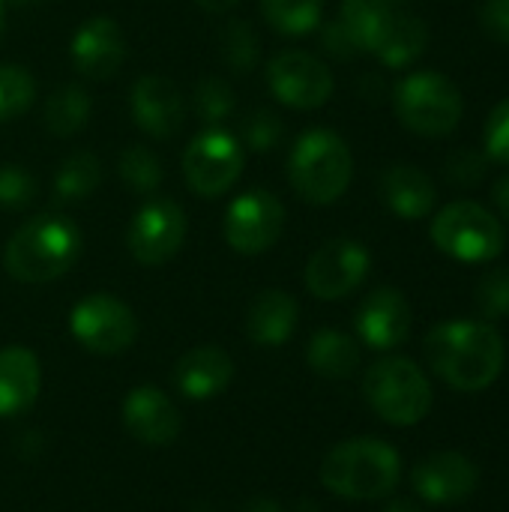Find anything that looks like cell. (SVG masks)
Returning a JSON list of instances; mask_svg holds the SVG:
<instances>
[{"label":"cell","instance_id":"21","mask_svg":"<svg viewBox=\"0 0 509 512\" xmlns=\"http://www.w3.org/2000/svg\"><path fill=\"white\" fill-rule=\"evenodd\" d=\"M42 390V369L33 351L9 345L0 351V417H18L33 408Z\"/></svg>","mask_w":509,"mask_h":512},{"label":"cell","instance_id":"17","mask_svg":"<svg viewBox=\"0 0 509 512\" xmlns=\"http://www.w3.org/2000/svg\"><path fill=\"white\" fill-rule=\"evenodd\" d=\"M72 66L90 81H108L126 60V36L108 15L87 18L72 36Z\"/></svg>","mask_w":509,"mask_h":512},{"label":"cell","instance_id":"11","mask_svg":"<svg viewBox=\"0 0 509 512\" xmlns=\"http://www.w3.org/2000/svg\"><path fill=\"white\" fill-rule=\"evenodd\" d=\"M186 228L189 222L177 201L153 198L129 222V231H126L129 255L144 267H159L180 252L186 240Z\"/></svg>","mask_w":509,"mask_h":512},{"label":"cell","instance_id":"16","mask_svg":"<svg viewBox=\"0 0 509 512\" xmlns=\"http://www.w3.org/2000/svg\"><path fill=\"white\" fill-rule=\"evenodd\" d=\"M411 306L402 291L396 288H375L357 309L354 327L366 348L372 351H393L408 342L411 336Z\"/></svg>","mask_w":509,"mask_h":512},{"label":"cell","instance_id":"24","mask_svg":"<svg viewBox=\"0 0 509 512\" xmlns=\"http://www.w3.org/2000/svg\"><path fill=\"white\" fill-rule=\"evenodd\" d=\"M306 363L327 381H348L360 369V345L342 330H318L309 339Z\"/></svg>","mask_w":509,"mask_h":512},{"label":"cell","instance_id":"23","mask_svg":"<svg viewBox=\"0 0 509 512\" xmlns=\"http://www.w3.org/2000/svg\"><path fill=\"white\" fill-rule=\"evenodd\" d=\"M297 315H300V309L291 294H285L279 288L261 291L246 312V333L255 345L279 348L294 336Z\"/></svg>","mask_w":509,"mask_h":512},{"label":"cell","instance_id":"5","mask_svg":"<svg viewBox=\"0 0 509 512\" xmlns=\"http://www.w3.org/2000/svg\"><path fill=\"white\" fill-rule=\"evenodd\" d=\"M354 177L348 144L330 129H309L297 138L288 156V180L309 204H333L345 195Z\"/></svg>","mask_w":509,"mask_h":512},{"label":"cell","instance_id":"35","mask_svg":"<svg viewBox=\"0 0 509 512\" xmlns=\"http://www.w3.org/2000/svg\"><path fill=\"white\" fill-rule=\"evenodd\" d=\"M486 153L489 159L509 165V99H504L501 105H495V111L489 114L486 123Z\"/></svg>","mask_w":509,"mask_h":512},{"label":"cell","instance_id":"15","mask_svg":"<svg viewBox=\"0 0 509 512\" xmlns=\"http://www.w3.org/2000/svg\"><path fill=\"white\" fill-rule=\"evenodd\" d=\"M411 483H414V492L426 504L453 507V504L468 501L477 492L480 471L468 456L453 453V450H441V453H432L414 465Z\"/></svg>","mask_w":509,"mask_h":512},{"label":"cell","instance_id":"13","mask_svg":"<svg viewBox=\"0 0 509 512\" xmlns=\"http://www.w3.org/2000/svg\"><path fill=\"white\" fill-rule=\"evenodd\" d=\"M285 231V207L276 195L264 189H252L240 198L225 213V240L234 252L240 255H261Z\"/></svg>","mask_w":509,"mask_h":512},{"label":"cell","instance_id":"41","mask_svg":"<svg viewBox=\"0 0 509 512\" xmlns=\"http://www.w3.org/2000/svg\"><path fill=\"white\" fill-rule=\"evenodd\" d=\"M201 9H207V12H228V9H234L240 0H195Z\"/></svg>","mask_w":509,"mask_h":512},{"label":"cell","instance_id":"29","mask_svg":"<svg viewBox=\"0 0 509 512\" xmlns=\"http://www.w3.org/2000/svg\"><path fill=\"white\" fill-rule=\"evenodd\" d=\"M120 177L135 195H153L162 183V162L144 144H129L120 156Z\"/></svg>","mask_w":509,"mask_h":512},{"label":"cell","instance_id":"3","mask_svg":"<svg viewBox=\"0 0 509 512\" xmlns=\"http://www.w3.org/2000/svg\"><path fill=\"white\" fill-rule=\"evenodd\" d=\"M81 252V231L66 216H33L3 249V267L15 282L45 285L72 270Z\"/></svg>","mask_w":509,"mask_h":512},{"label":"cell","instance_id":"42","mask_svg":"<svg viewBox=\"0 0 509 512\" xmlns=\"http://www.w3.org/2000/svg\"><path fill=\"white\" fill-rule=\"evenodd\" d=\"M387 512H423L420 507H414L411 501H393L390 507H387Z\"/></svg>","mask_w":509,"mask_h":512},{"label":"cell","instance_id":"22","mask_svg":"<svg viewBox=\"0 0 509 512\" xmlns=\"http://www.w3.org/2000/svg\"><path fill=\"white\" fill-rule=\"evenodd\" d=\"M381 195H384L387 207L399 219H408V222L429 216L438 201L432 177L426 171H420L417 165H405V162H396L384 171Z\"/></svg>","mask_w":509,"mask_h":512},{"label":"cell","instance_id":"9","mask_svg":"<svg viewBox=\"0 0 509 512\" xmlns=\"http://www.w3.org/2000/svg\"><path fill=\"white\" fill-rule=\"evenodd\" d=\"M69 333L84 351L114 357L135 342L138 321L135 312L114 294H87L69 312Z\"/></svg>","mask_w":509,"mask_h":512},{"label":"cell","instance_id":"40","mask_svg":"<svg viewBox=\"0 0 509 512\" xmlns=\"http://www.w3.org/2000/svg\"><path fill=\"white\" fill-rule=\"evenodd\" d=\"M243 512H285L276 501H270V498H255V501H249Z\"/></svg>","mask_w":509,"mask_h":512},{"label":"cell","instance_id":"38","mask_svg":"<svg viewBox=\"0 0 509 512\" xmlns=\"http://www.w3.org/2000/svg\"><path fill=\"white\" fill-rule=\"evenodd\" d=\"M324 48H327L333 57H339V60H351V57L360 54L357 42L351 39V33L345 30L342 21H333V24L324 27Z\"/></svg>","mask_w":509,"mask_h":512},{"label":"cell","instance_id":"36","mask_svg":"<svg viewBox=\"0 0 509 512\" xmlns=\"http://www.w3.org/2000/svg\"><path fill=\"white\" fill-rule=\"evenodd\" d=\"M444 174L450 177V183H456L459 189L465 186H477L480 177L486 174V159L474 150H462L456 156H450V162L444 165Z\"/></svg>","mask_w":509,"mask_h":512},{"label":"cell","instance_id":"7","mask_svg":"<svg viewBox=\"0 0 509 512\" xmlns=\"http://www.w3.org/2000/svg\"><path fill=\"white\" fill-rule=\"evenodd\" d=\"M393 105L402 126L426 138L450 135L465 111L459 87L435 69L405 75L393 93Z\"/></svg>","mask_w":509,"mask_h":512},{"label":"cell","instance_id":"43","mask_svg":"<svg viewBox=\"0 0 509 512\" xmlns=\"http://www.w3.org/2000/svg\"><path fill=\"white\" fill-rule=\"evenodd\" d=\"M3 30H6V3L0 0V39H3Z\"/></svg>","mask_w":509,"mask_h":512},{"label":"cell","instance_id":"14","mask_svg":"<svg viewBox=\"0 0 509 512\" xmlns=\"http://www.w3.org/2000/svg\"><path fill=\"white\" fill-rule=\"evenodd\" d=\"M369 249L357 240H327L306 264V288L318 300H342L363 285L369 276Z\"/></svg>","mask_w":509,"mask_h":512},{"label":"cell","instance_id":"45","mask_svg":"<svg viewBox=\"0 0 509 512\" xmlns=\"http://www.w3.org/2000/svg\"><path fill=\"white\" fill-rule=\"evenodd\" d=\"M381 3H390V6H399V3H408V0H381Z\"/></svg>","mask_w":509,"mask_h":512},{"label":"cell","instance_id":"8","mask_svg":"<svg viewBox=\"0 0 509 512\" xmlns=\"http://www.w3.org/2000/svg\"><path fill=\"white\" fill-rule=\"evenodd\" d=\"M432 243L453 261L486 264L504 252L507 234L501 219L483 204L453 201L444 210H438L432 222Z\"/></svg>","mask_w":509,"mask_h":512},{"label":"cell","instance_id":"25","mask_svg":"<svg viewBox=\"0 0 509 512\" xmlns=\"http://www.w3.org/2000/svg\"><path fill=\"white\" fill-rule=\"evenodd\" d=\"M90 93L78 84L57 87L45 102V126L57 138H72L90 120Z\"/></svg>","mask_w":509,"mask_h":512},{"label":"cell","instance_id":"2","mask_svg":"<svg viewBox=\"0 0 509 512\" xmlns=\"http://www.w3.org/2000/svg\"><path fill=\"white\" fill-rule=\"evenodd\" d=\"M402 480V456L381 438H348L321 462V483L345 501H381Z\"/></svg>","mask_w":509,"mask_h":512},{"label":"cell","instance_id":"33","mask_svg":"<svg viewBox=\"0 0 509 512\" xmlns=\"http://www.w3.org/2000/svg\"><path fill=\"white\" fill-rule=\"evenodd\" d=\"M33 198H36V177L15 162H3L0 165V207L24 210Z\"/></svg>","mask_w":509,"mask_h":512},{"label":"cell","instance_id":"10","mask_svg":"<svg viewBox=\"0 0 509 512\" xmlns=\"http://www.w3.org/2000/svg\"><path fill=\"white\" fill-rule=\"evenodd\" d=\"M243 159H246L243 147L231 132H225L219 126H207L186 147L183 174H186V183L195 195L219 198L240 180Z\"/></svg>","mask_w":509,"mask_h":512},{"label":"cell","instance_id":"30","mask_svg":"<svg viewBox=\"0 0 509 512\" xmlns=\"http://www.w3.org/2000/svg\"><path fill=\"white\" fill-rule=\"evenodd\" d=\"M36 99V81L24 66L0 63V123L21 117Z\"/></svg>","mask_w":509,"mask_h":512},{"label":"cell","instance_id":"37","mask_svg":"<svg viewBox=\"0 0 509 512\" xmlns=\"http://www.w3.org/2000/svg\"><path fill=\"white\" fill-rule=\"evenodd\" d=\"M480 27L489 39L509 45V0H486L480 9Z\"/></svg>","mask_w":509,"mask_h":512},{"label":"cell","instance_id":"28","mask_svg":"<svg viewBox=\"0 0 509 512\" xmlns=\"http://www.w3.org/2000/svg\"><path fill=\"white\" fill-rule=\"evenodd\" d=\"M219 45H222V57L228 63L231 72L237 75H246L258 66V57H261V42H258V33L252 30L249 21H228L222 36H219Z\"/></svg>","mask_w":509,"mask_h":512},{"label":"cell","instance_id":"34","mask_svg":"<svg viewBox=\"0 0 509 512\" xmlns=\"http://www.w3.org/2000/svg\"><path fill=\"white\" fill-rule=\"evenodd\" d=\"M282 120L273 114V111H267V108H261V111H252L249 117H246V123H243V141H246V147L249 150H255V153H267V150H273L279 141H282Z\"/></svg>","mask_w":509,"mask_h":512},{"label":"cell","instance_id":"1","mask_svg":"<svg viewBox=\"0 0 509 512\" xmlns=\"http://www.w3.org/2000/svg\"><path fill=\"white\" fill-rule=\"evenodd\" d=\"M429 369L459 393H480L504 372V339L492 321H444L426 336Z\"/></svg>","mask_w":509,"mask_h":512},{"label":"cell","instance_id":"32","mask_svg":"<svg viewBox=\"0 0 509 512\" xmlns=\"http://www.w3.org/2000/svg\"><path fill=\"white\" fill-rule=\"evenodd\" d=\"M477 309L483 321H498L509 315V267L489 270L477 285Z\"/></svg>","mask_w":509,"mask_h":512},{"label":"cell","instance_id":"18","mask_svg":"<svg viewBox=\"0 0 509 512\" xmlns=\"http://www.w3.org/2000/svg\"><path fill=\"white\" fill-rule=\"evenodd\" d=\"M132 120L153 138H171L186 120V102L180 87L165 75H141L129 96Z\"/></svg>","mask_w":509,"mask_h":512},{"label":"cell","instance_id":"39","mask_svg":"<svg viewBox=\"0 0 509 512\" xmlns=\"http://www.w3.org/2000/svg\"><path fill=\"white\" fill-rule=\"evenodd\" d=\"M492 198H495V207L501 210V216H507L509 219V174H504V177L495 183V192H492Z\"/></svg>","mask_w":509,"mask_h":512},{"label":"cell","instance_id":"27","mask_svg":"<svg viewBox=\"0 0 509 512\" xmlns=\"http://www.w3.org/2000/svg\"><path fill=\"white\" fill-rule=\"evenodd\" d=\"M261 15L276 33L306 36L321 24V0H261Z\"/></svg>","mask_w":509,"mask_h":512},{"label":"cell","instance_id":"19","mask_svg":"<svg viewBox=\"0 0 509 512\" xmlns=\"http://www.w3.org/2000/svg\"><path fill=\"white\" fill-rule=\"evenodd\" d=\"M123 426L147 447H168L180 435V411L159 387H135L123 399Z\"/></svg>","mask_w":509,"mask_h":512},{"label":"cell","instance_id":"6","mask_svg":"<svg viewBox=\"0 0 509 512\" xmlns=\"http://www.w3.org/2000/svg\"><path fill=\"white\" fill-rule=\"evenodd\" d=\"M363 396L384 423L399 429L423 423L432 411V384L408 357H384L372 363L363 378Z\"/></svg>","mask_w":509,"mask_h":512},{"label":"cell","instance_id":"44","mask_svg":"<svg viewBox=\"0 0 509 512\" xmlns=\"http://www.w3.org/2000/svg\"><path fill=\"white\" fill-rule=\"evenodd\" d=\"M3 3H15V6H24V3H39V0H3Z\"/></svg>","mask_w":509,"mask_h":512},{"label":"cell","instance_id":"26","mask_svg":"<svg viewBox=\"0 0 509 512\" xmlns=\"http://www.w3.org/2000/svg\"><path fill=\"white\" fill-rule=\"evenodd\" d=\"M99 183H102V162L93 153L81 150L63 159V165L57 168L54 195L60 201H81V198H90Z\"/></svg>","mask_w":509,"mask_h":512},{"label":"cell","instance_id":"4","mask_svg":"<svg viewBox=\"0 0 509 512\" xmlns=\"http://www.w3.org/2000/svg\"><path fill=\"white\" fill-rule=\"evenodd\" d=\"M339 21L360 51L378 57L390 69L411 66L429 45V30L417 15L381 0H345Z\"/></svg>","mask_w":509,"mask_h":512},{"label":"cell","instance_id":"31","mask_svg":"<svg viewBox=\"0 0 509 512\" xmlns=\"http://www.w3.org/2000/svg\"><path fill=\"white\" fill-rule=\"evenodd\" d=\"M234 105H237L234 90L219 75H204L195 84V111H198L201 123H207V126L225 123L234 114Z\"/></svg>","mask_w":509,"mask_h":512},{"label":"cell","instance_id":"12","mask_svg":"<svg viewBox=\"0 0 509 512\" xmlns=\"http://www.w3.org/2000/svg\"><path fill=\"white\" fill-rule=\"evenodd\" d=\"M267 84L282 105L297 111L321 108L333 96V72L309 51H279L267 63Z\"/></svg>","mask_w":509,"mask_h":512},{"label":"cell","instance_id":"20","mask_svg":"<svg viewBox=\"0 0 509 512\" xmlns=\"http://www.w3.org/2000/svg\"><path fill=\"white\" fill-rule=\"evenodd\" d=\"M234 378L231 357L216 345H201L186 351L174 366V387L192 402H207L219 396Z\"/></svg>","mask_w":509,"mask_h":512}]
</instances>
